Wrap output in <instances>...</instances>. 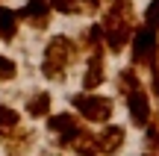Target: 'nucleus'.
I'll list each match as a JSON object with an SVG mask.
<instances>
[{
	"mask_svg": "<svg viewBox=\"0 0 159 156\" xmlns=\"http://www.w3.org/2000/svg\"><path fill=\"white\" fill-rule=\"evenodd\" d=\"M100 29H103V44L112 53L124 50L130 35H133V29H136V12H133L130 0H106Z\"/></svg>",
	"mask_w": 159,
	"mask_h": 156,
	"instance_id": "1",
	"label": "nucleus"
},
{
	"mask_svg": "<svg viewBox=\"0 0 159 156\" xmlns=\"http://www.w3.org/2000/svg\"><path fill=\"white\" fill-rule=\"evenodd\" d=\"M80 47L71 35H53L44 47V59H41V74L47 80H65V71L77 62Z\"/></svg>",
	"mask_w": 159,
	"mask_h": 156,
	"instance_id": "2",
	"label": "nucleus"
},
{
	"mask_svg": "<svg viewBox=\"0 0 159 156\" xmlns=\"http://www.w3.org/2000/svg\"><path fill=\"white\" fill-rule=\"evenodd\" d=\"M130 56L136 68L153 71L159 65V33L150 27H136L130 35Z\"/></svg>",
	"mask_w": 159,
	"mask_h": 156,
	"instance_id": "3",
	"label": "nucleus"
},
{
	"mask_svg": "<svg viewBox=\"0 0 159 156\" xmlns=\"http://www.w3.org/2000/svg\"><path fill=\"white\" fill-rule=\"evenodd\" d=\"M71 106H74L89 124H109V118H112V112H115V103L109 97H103V94H89V91L74 94V97H71Z\"/></svg>",
	"mask_w": 159,
	"mask_h": 156,
	"instance_id": "4",
	"label": "nucleus"
},
{
	"mask_svg": "<svg viewBox=\"0 0 159 156\" xmlns=\"http://www.w3.org/2000/svg\"><path fill=\"white\" fill-rule=\"evenodd\" d=\"M15 15H18V21L30 24L33 29H47V24L53 18V9L47 0H27L21 9H15Z\"/></svg>",
	"mask_w": 159,
	"mask_h": 156,
	"instance_id": "5",
	"label": "nucleus"
},
{
	"mask_svg": "<svg viewBox=\"0 0 159 156\" xmlns=\"http://www.w3.org/2000/svg\"><path fill=\"white\" fill-rule=\"evenodd\" d=\"M33 130H21V124L18 127H9V130H0V147H3L9 156H24L33 147Z\"/></svg>",
	"mask_w": 159,
	"mask_h": 156,
	"instance_id": "6",
	"label": "nucleus"
},
{
	"mask_svg": "<svg viewBox=\"0 0 159 156\" xmlns=\"http://www.w3.org/2000/svg\"><path fill=\"white\" fill-rule=\"evenodd\" d=\"M83 127L71 112H59V115H47V130L56 136V145L59 147H68V141L74 139V133Z\"/></svg>",
	"mask_w": 159,
	"mask_h": 156,
	"instance_id": "7",
	"label": "nucleus"
},
{
	"mask_svg": "<svg viewBox=\"0 0 159 156\" xmlns=\"http://www.w3.org/2000/svg\"><path fill=\"white\" fill-rule=\"evenodd\" d=\"M127 100V109H130V118L136 127H148L153 118H150V94L144 91V88H136V91L124 94Z\"/></svg>",
	"mask_w": 159,
	"mask_h": 156,
	"instance_id": "8",
	"label": "nucleus"
},
{
	"mask_svg": "<svg viewBox=\"0 0 159 156\" xmlns=\"http://www.w3.org/2000/svg\"><path fill=\"white\" fill-rule=\"evenodd\" d=\"M124 141H127L124 127H115V124H103V130L94 136L97 153H103V156H115L121 147H124Z\"/></svg>",
	"mask_w": 159,
	"mask_h": 156,
	"instance_id": "9",
	"label": "nucleus"
},
{
	"mask_svg": "<svg viewBox=\"0 0 159 156\" xmlns=\"http://www.w3.org/2000/svg\"><path fill=\"white\" fill-rule=\"evenodd\" d=\"M106 80V62H103V50L89 53V65H85V74H83V88L85 91H94V88L103 86Z\"/></svg>",
	"mask_w": 159,
	"mask_h": 156,
	"instance_id": "10",
	"label": "nucleus"
},
{
	"mask_svg": "<svg viewBox=\"0 0 159 156\" xmlns=\"http://www.w3.org/2000/svg\"><path fill=\"white\" fill-rule=\"evenodd\" d=\"M65 150H74L77 156H97V145H94V133H89L85 127H80L74 133V139L68 141Z\"/></svg>",
	"mask_w": 159,
	"mask_h": 156,
	"instance_id": "11",
	"label": "nucleus"
},
{
	"mask_svg": "<svg viewBox=\"0 0 159 156\" xmlns=\"http://www.w3.org/2000/svg\"><path fill=\"white\" fill-rule=\"evenodd\" d=\"M18 27H21V21H18L15 9L0 6V38H3V41H12L18 35Z\"/></svg>",
	"mask_w": 159,
	"mask_h": 156,
	"instance_id": "12",
	"label": "nucleus"
},
{
	"mask_svg": "<svg viewBox=\"0 0 159 156\" xmlns=\"http://www.w3.org/2000/svg\"><path fill=\"white\" fill-rule=\"evenodd\" d=\"M77 47H80V50H85V53L103 50V29H100V24H91V27L83 33V38L77 41Z\"/></svg>",
	"mask_w": 159,
	"mask_h": 156,
	"instance_id": "13",
	"label": "nucleus"
},
{
	"mask_svg": "<svg viewBox=\"0 0 159 156\" xmlns=\"http://www.w3.org/2000/svg\"><path fill=\"white\" fill-rule=\"evenodd\" d=\"M50 103H53V100H50L47 91H35L33 97L27 100V115L30 118H47V115H50Z\"/></svg>",
	"mask_w": 159,
	"mask_h": 156,
	"instance_id": "14",
	"label": "nucleus"
},
{
	"mask_svg": "<svg viewBox=\"0 0 159 156\" xmlns=\"http://www.w3.org/2000/svg\"><path fill=\"white\" fill-rule=\"evenodd\" d=\"M136 88H142V80H139L136 68H121V74H118V94H130V91H136Z\"/></svg>",
	"mask_w": 159,
	"mask_h": 156,
	"instance_id": "15",
	"label": "nucleus"
},
{
	"mask_svg": "<svg viewBox=\"0 0 159 156\" xmlns=\"http://www.w3.org/2000/svg\"><path fill=\"white\" fill-rule=\"evenodd\" d=\"M18 124H21V115H18L12 106H3V103H0V130L18 127Z\"/></svg>",
	"mask_w": 159,
	"mask_h": 156,
	"instance_id": "16",
	"label": "nucleus"
},
{
	"mask_svg": "<svg viewBox=\"0 0 159 156\" xmlns=\"http://www.w3.org/2000/svg\"><path fill=\"white\" fill-rule=\"evenodd\" d=\"M15 77H18V65H15V59L0 56V82H9V80H15Z\"/></svg>",
	"mask_w": 159,
	"mask_h": 156,
	"instance_id": "17",
	"label": "nucleus"
},
{
	"mask_svg": "<svg viewBox=\"0 0 159 156\" xmlns=\"http://www.w3.org/2000/svg\"><path fill=\"white\" fill-rule=\"evenodd\" d=\"M144 141H148V153L150 156H159V127L153 121L148 124V133H144Z\"/></svg>",
	"mask_w": 159,
	"mask_h": 156,
	"instance_id": "18",
	"label": "nucleus"
},
{
	"mask_svg": "<svg viewBox=\"0 0 159 156\" xmlns=\"http://www.w3.org/2000/svg\"><path fill=\"white\" fill-rule=\"evenodd\" d=\"M144 27L156 29L159 33V0H150L148 3V12H144Z\"/></svg>",
	"mask_w": 159,
	"mask_h": 156,
	"instance_id": "19",
	"label": "nucleus"
},
{
	"mask_svg": "<svg viewBox=\"0 0 159 156\" xmlns=\"http://www.w3.org/2000/svg\"><path fill=\"white\" fill-rule=\"evenodd\" d=\"M83 6H85V12L91 15V12H97V9H100V0H83Z\"/></svg>",
	"mask_w": 159,
	"mask_h": 156,
	"instance_id": "20",
	"label": "nucleus"
},
{
	"mask_svg": "<svg viewBox=\"0 0 159 156\" xmlns=\"http://www.w3.org/2000/svg\"><path fill=\"white\" fill-rule=\"evenodd\" d=\"M153 94H156V103H159V65L153 68Z\"/></svg>",
	"mask_w": 159,
	"mask_h": 156,
	"instance_id": "21",
	"label": "nucleus"
}]
</instances>
